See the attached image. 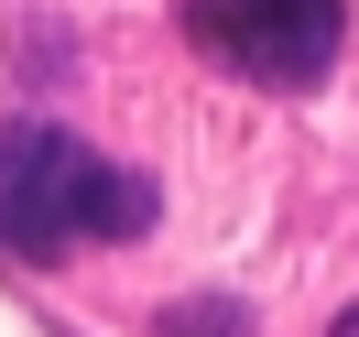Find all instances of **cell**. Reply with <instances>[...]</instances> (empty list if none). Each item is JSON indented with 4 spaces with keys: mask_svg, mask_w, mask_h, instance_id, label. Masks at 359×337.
Segmentation results:
<instances>
[{
    "mask_svg": "<svg viewBox=\"0 0 359 337\" xmlns=\"http://www.w3.org/2000/svg\"><path fill=\"white\" fill-rule=\"evenodd\" d=\"M185 33H196V55H218L250 88H316L337 66L348 11L337 0H185Z\"/></svg>",
    "mask_w": 359,
    "mask_h": 337,
    "instance_id": "7a4b0ae2",
    "label": "cell"
},
{
    "mask_svg": "<svg viewBox=\"0 0 359 337\" xmlns=\"http://www.w3.org/2000/svg\"><path fill=\"white\" fill-rule=\"evenodd\" d=\"M337 337H359V315H348V326H337Z\"/></svg>",
    "mask_w": 359,
    "mask_h": 337,
    "instance_id": "277c9868",
    "label": "cell"
},
{
    "mask_svg": "<svg viewBox=\"0 0 359 337\" xmlns=\"http://www.w3.org/2000/svg\"><path fill=\"white\" fill-rule=\"evenodd\" d=\"M163 337H250V305H218V294H207V305H175Z\"/></svg>",
    "mask_w": 359,
    "mask_h": 337,
    "instance_id": "3957f363",
    "label": "cell"
},
{
    "mask_svg": "<svg viewBox=\"0 0 359 337\" xmlns=\"http://www.w3.org/2000/svg\"><path fill=\"white\" fill-rule=\"evenodd\" d=\"M153 228V185L131 163L88 153L55 120L0 131V250L11 261H66L76 240H142Z\"/></svg>",
    "mask_w": 359,
    "mask_h": 337,
    "instance_id": "6da1fadb",
    "label": "cell"
}]
</instances>
